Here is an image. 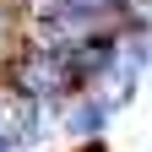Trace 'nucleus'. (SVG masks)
<instances>
[{
  "label": "nucleus",
  "mask_w": 152,
  "mask_h": 152,
  "mask_svg": "<svg viewBox=\"0 0 152 152\" xmlns=\"http://www.w3.org/2000/svg\"><path fill=\"white\" fill-rule=\"evenodd\" d=\"M71 92H82V82L71 76L65 54L33 44V49H22L11 60V98H22V103H60Z\"/></svg>",
  "instance_id": "nucleus-1"
},
{
  "label": "nucleus",
  "mask_w": 152,
  "mask_h": 152,
  "mask_svg": "<svg viewBox=\"0 0 152 152\" xmlns=\"http://www.w3.org/2000/svg\"><path fill=\"white\" fill-rule=\"evenodd\" d=\"M120 6H125V0H60V11H71V16H98V22H103L109 11H120Z\"/></svg>",
  "instance_id": "nucleus-2"
},
{
  "label": "nucleus",
  "mask_w": 152,
  "mask_h": 152,
  "mask_svg": "<svg viewBox=\"0 0 152 152\" xmlns=\"http://www.w3.org/2000/svg\"><path fill=\"white\" fill-rule=\"evenodd\" d=\"M11 38H16V6H11V0H0V54L11 49Z\"/></svg>",
  "instance_id": "nucleus-3"
},
{
  "label": "nucleus",
  "mask_w": 152,
  "mask_h": 152,
  "mask_svg": "<svg viewBox=\"0 0 152 152\" xmlns=\"http://www.w3.org/2000/svg\"><path fill=\"white\" fill-rule=\"evenodd\" d=\"M0 152H16V147H0Z\"/></svg>",
  "instance_id": "nucleus-4"
}]
</instances>
